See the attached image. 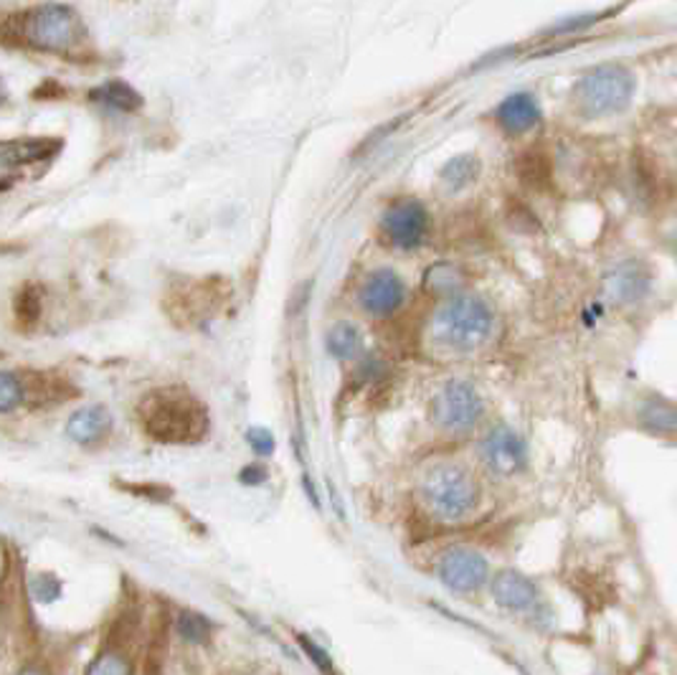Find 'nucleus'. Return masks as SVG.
<instances>
[{"instance_id":"423d86ee","label":"nucleus","mask_w":677,"mask_h":675,"mask_svg":"<svg viewBox=\"0 0 677 675\" xmlns=\"http://www.w3.org/2000/svg\"><path fill=\"white\" fill-rule=\"evenodd\" d=\"M434 574L442 587L450 589L452 595L469 597L480 595L482 589L490 587L495 572L490 558H487L480 549L457 543V546L442 551L434 564Z\"/></svg>"},{"instance_id":"c85d7f7f","label":"nucleus","mask_w":677,"mask_h":675,"mask_svg":"<svg viewBox=\"0 0 677 675\" xmlns=\"http://www.w3.org/2000/svg\"><path fill=\"white\" fill-rule=\"evenodd\" d=\"M19 675H48V673L41 671V668H26V671H21Z\"/></svg>"},{"instance_id":"393cba45","label":"nucleus","mask_w":677,"mask_h":675,"mask_svg":"<svg viewBox=\"0 0 677 675\" xmlns=\"http://www.w3.org/2000/svg\"><path fill=\"white\" fill-rule=\"evenodd\" d=\"M246 442H249V447L257 452L259 457H269L271 452H275V438H271V432L264 430V427H254V430L246 432Z\"/></svg>"},{"instance_id":"4be33fe9","label":"nucleus","mask_w":677,"mask_h":675,"mask_svg":"<svg viewBox=\"0 0 677 675\" xmlns=\"http://www.w3.org/2000/svg\"><path fill=\"white\" fill-rule=\"evenodd\" d=\"M23 401L21 378L11 372H0V414H8Z\"/></svg>"},{"instance_id":"f8f14e48","label":"nucleus","mask_w":677,"mask_h":675,"mask_svg":"<svg viewBox=\"0 0 677 675\" xmlns=\"http://www.w3.org/2000/svg\"><path fill=\"white\" fill-rule=\"evenodd\" d=\"M652 283H655V275H652L647 262L624 259L607 272L604 292L609 302L630 308V305H640L647 298Z\"/></svg>"},{"instance_id":"ddd939ff","label":"nucleus","mask_w":677,"mask_h":675,"mask_svg":"<svg viewBox=\"0 0 677 675\" xmlns=\"http://www.w3.org/2000/svg\"><path fill=\"white\" fill-rule=\"evenodd\" d=\"M634 419H637L640 430H645L652 438H677V401L663 397V394L640 397L637 407H634Z\"/></svg>"},{"instance_id":"39448f33","label":"nucleus","mask_w":677,"mask_h":675,"mask_svg":"<svg viewBox=\"0 0 677 675\" xmlns=\"http://www.w3.org/2000/svg\"><path fill=\"white\" fill-rule=\"evenodd\" d=\"M429 417L440 432L467 434L485 419V399L475 384L465 378H452L434 394Z\"/></svg>"},{"instance_id":"2eb2a0df","label":"nucleus","mask_w":677,"mask_h":675,"mask_svg":"<svg viewBox=\"0 0 677 675\" xmlns=\"http://www.w3.org/2000/svg\"><path fill=\"white\" fill-rule=\"evenodd\" d=\"M110 430H112V414L110 409L102 405L77 409L69 417V422H66V438L81 444V447H89V444L104 440Z\"/></svg>"},{"instance_id":"6ab92c4d","label":"nucleus","mask_w":677,"mask_h":675,"mask_svg":"<svg viewBox=\"0 0 677 675\" xmlns=\"http://www.w3.org/2000/svg\"><path fill=\"white\" fill-rule=\"evenodd\" d=\"M92 100L102 107H110V110L118 112H132L137 107H143V97H140L135 89H132L127 81L112 79L107 85L97 87L92 92Z\"/></svg>"},{"instance_id":"aec40b11","label":"nucleus","mask_w":677,"mask_h":675,"mask_svg":"<svg viewBox=\"0 0 677 675\" xmlns=\"http://www.w3.org/2000/svg\"><path fill=\"white\" fill-rule=\"evenodd\" d=\"M211 632H213V624L209 617H203L201 612H191V609H186V612L178 615V635L186 642H191V645H203V642H209Z\"/></svg>"},{"instance_id":"412c9836","label":"nucleus","mask_w":677,"mask_h":675,"mask_svg":"<svg viewBox=\"0 0 677 675\" xmlns=\"http://www.w3.org/2000/svg\"><path fill=\"white\" fill-rule=\"evenodd\" d=\"M87 675H132L130 655L120 648L102 650L92 661V665H89Z\"/></svg>"},{"instance_id":"5701e85b","label":"nucleus","mask_w":677,"mask_h":675,"mask_svg":"<svg viewBox=\"0 0 677 675\" xmlns=\"http://www.w3.org/2000/svg\"><path fill=\"white\" fill-rule=\"evenodd\" d=\"M297 642H300V648L304 650V655L310 657V663H315V668L320 673H323V675H337L333 657H330V653H328L325 648H320L318 642L312 640L310 635H297Z\"/></svg>"},{"instance_id":"1a4fd4ad","label":"nucleus","mask_w":677,"mask_h":675,"mask_svg":"<svg viewBox=\"0 0 677 675\" xmlns=\"http://www.w3.org/2000/svg\"><path fill=\"white\" fill-rule=\"evenodd\" d=\"M480 463L498 480H510L528 467V444L510 424H495L480 440Z\"/></svg>"},{"instance_id":"f3484780","label":"nucleus","mask_w":677,"mask_h":675,"mask_svg":"<svg viewBox=\"0 0 677 675\" xmlns=\"http://www.w3.org/2000/svg\"><path fill=\"white\" fill-rule=\"evenodd\" d=\"M480 170H482V163H480V158H477V155H473V153L457 155V158L447 161V166L442 168L440 184L447 193H459V191H465V188L473 186L477 178H480Z\"/></svg>"},{"instance_id":"7ed1b4c3","label":"nucleus","mask_w":677,"mask_h":675,"mask_svg":"<svg viewBox=\"0 0 677 675\" xmlns=\"http://www.w3.org/2000/svg\"><path fill=\"white\" fill-rule=\"evenodd\" d=\"M140 417L151 438L158 442H198L209 427L201 401L180 389L153 391L140 407Z\"/></svg>"},{"instance_id":"20e7f679","label":"nucleus","mask_w":677,"mask_h":675,"mask_svg":"<svg viewBox=\"0 0 677 675\" xmlns=\"http://www.w3.org/2000/svg\"><path fill=\"white\" fill-rule=\"evenodd\" d=\"M637 79L622 64H601L574 85V104L584 118L601 120L624 112L630 107Z\"/></svg>"},{"instance_id":"bb28decb","label":"nucleus","mask_w":677,"mask_h":675,"mask_svg":"<svg viewBox=\"0 0 677 675\" xmlns=\"http://www.w3.org/2000/svg\"><path fill=\"white\" fill-rule=\"evenodd\" d=\"M238 480H242L244 485H249V488H254V485H262L264 480H267V471L259 465H249L244 467L242 473H238Z\"/></svg>"},{"instance_id":"a878e982","label":"nucleus","mask_w":677,"mask_h":675,"mask_svg":"<svg viewBox=\"0 0 677 675\" xmlns=\"http://www.w3.org/2000/svg\"><path fill=\"white\" fill-rule=\"evenodd\" d=\"M38 305H41V298H38L36 287H26V290L19 295V318L26 320V323H33L41 312Z\"/></svg>"},{"instance_id":"9d476101","label":"nucleus","mask_w":677,"mask_h":675,"mask_svg":"<svg viewBox=\"0 0 677 675\" xmlns=\"http://www.w3.org/2000/svg\"><path fill=\"white\" fill-rule=\"evenodd\" d=\"M490 597L492 602L498 605L502 612L508 615H520L525 620L539 612V609L546 607L548 602L543 599V591L539 584H535L531 576L523 574L520 569H500L492 574L490 579Z\"/></svg>"},{"instance_id":"a211bd4d","label":"nucleus","mask_w":677,"mask_h":675,"mask_svg":"<svg viewBox=\"0 0 677 675\" xmlns=\"http://www.w3.org/2000/svg\"><path fill=\"white\" fill-rule=\"evenodd\" d=\"M328 353L337 361H355L363 353V333L353 323H335L325 335Z\"/></svg>"},{"instance_id":"6e6552de","label":"nucleus","mask_w":677,"mask_h":675,"mask_svg":"<svg viewBox=\"0 0 677 675\" xmlns=\"http://www.w3.org/2000/svg\"><path fill=\"white\" fill-rule=\"evenodd\" d=\"M432 232V217L419 199L393 201L381 217V234L388 246L399 252H414L424 246Z\"/></svg>"},{"instance_id":"0eeeda50","label":"nucleus","mask_w":677,"mask_h":675,"mask_svg":"<svg viewBox=\"0 0 677 675\" xmlns=\"http://www.w3.org/2000/svg\"><path fill=\"white\" fill-rule=\"evenodd\" d=\"M23 34L29 44L44 52H69L81 41V21L69 5H38L26 15Z\"/></svg>"},{"instance_id":"cd10ccee","label":"nucleus","mask_w":677,"mask_h":675,"mask_svg":"<svg viewBox=\"0 0 677 675\" xmlns=\"http://www.w3.org/2000/svg\"><path fill=\"white\" fill-rule=\"evenodd\" d=\"M665 242H667V246H670V252L677 257V217L670 221V224H667Z\"/></svg>"},{"instance_id":"b1692460","label":"nucleus","mask_w":677,"mask_h":675,"mask_svg":"<svg viewBox=\"0 0 677 675\" xmlns=\"http://www.w3.org/2000/svg\"><path fill=\"white\" fill-rule=\"evenodd\" d=\"M31 591L36 595V599H41V602H54V599L62 595V584L56 582L52 574H41L33 579Z\"/></svg>"},{"instance_id":"4468645a","label":"nucleus","mask_w":677,"mask_h":675,"mask_svg":"<svg viewBox=\"0 0 677 675\" xmlns=\"http://www.w3.org/2000/svg\"><path fill=\"white\" fill-rule=\"evenodd\" d=\"M541 104L531 92H515L506 97L495 110V122L502 133L525 135L541 125Z\"/></svg>"},{"instance_id":"9b49d317","label":"nucleus","mask_w":677,"mask_h":675,"mask_svg":"<svg viewBox=\"0 0 677 675\" xmlns=\"http://www.w3.org/2000/svg\"><path fill=\"white\" fill-rule=\"evenodd\" d=\"M409 298V285L396 269H374L358 287V305L370 318H391Z\"/></svg>"},{"instance_id":"dca6fc26","label":"nucleus","mask_w":677,"mask_h":675,"mask_svg":"<svg viewBox=\"0 0 677 675\" xmlns=\"http://www.w3.org/2000/svg\"><path fill=\"white\" fill-rule=\"evenodd\" d=\"M59 140H19V143H0V180L8 184L5 173L26 166V163L48 161L59 151Z\"/></svg>"},{"instance_id":"f03ea898","label":"nucleus","mask_w":677,"mask_h":675,"mask_svg":"<svg viewBox=\"0 0 677 675\" xmlns=\"http://www.w3.org/2000/svg\"><path fill=\"white\" fill-rule=\"evenodd\" d=\"M419 500L436 523H462L482 504V485L459 460H434L419 475Z\"/></svg>"},{"instance_id":"f257e3e1","label":"nucleus","mask_w":677,"mask_h":675,"mask_svg":"<svg viewBox=\"0 0 677 675\" xmlns=\"http://www.w3.org/2000/svg\"><path fill=\"white\" fill-rule=\"evenodd\" d=\"M498 335V316L480 295H450L424 323V345L444 358L475 356Z\"/></svg>"}]
</instances>
